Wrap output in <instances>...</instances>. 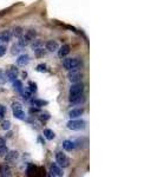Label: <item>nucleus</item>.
Segmentation results:
<instances>
[{"label":"nucleus","instance_id":"1","mask_svg":"<svg viewBox=\"0 0 157 177\" xmlns=\"http://www.w3.org/2000/svg\"><path fill=\"white\" fill-rule=\"evenodd\" d=\"M63 66L67 71L71 70H79L82 66V62L78 58H63Z\"/></svg>","mask_w":157,"mask_h":177},{"label":"nucleus","instance_id":"2","mask_svg":"<svg viewBox=\"0 0 157 177\" xmlns=\"http://www.w3.org/2000/svg\"><path fill=\"white\" fill-rule=\"evenodd\" d=\"M66 127H67V129H70V130H82V129L85 127V122L76 118V119L69 120L67 124H66Z\"/></svg>","mask_w":157,"mask_h":177},{"label":"nucleus","instance_id":"3","mask_svg":"<svg viewBox=\"0 0 157 177\" xmlns=\"http://www.w3.org/2000/svg\"><path fill=\"white\" fill-rule=\"evenodd\" d=\"M56 162L62 168H67L70 165V161H69L67 156L65 155V154H63L62 151H58L57 154H56Z\"/></svg>","mask_w":157,"mask_h":177},{"label":"nucleus","instance_id":"4","mask_svg":"<svg viewBox=\"0 0 157 177\" xmlns=\"http://www.w3.org/2000/svg\"><path fill=\"white\" fill-rule=\"evenodd\" d=\"M84 92V85L82 83H73L72 86L70 87V91H69V97L70 96H77Z\"/></svg>","mask_w":157,"mask_h":177},{"label":"nucleus","instance_id":"5","mask_svg":"<svg viewBox=\"0 0 157 177\" xmlns=\"http://www.w3.org/2000/svg\"><path fill=\"white\" fill-rule=\"evenodd\" d=\"M67 78L71 83H79L83 79V74H82V72H79V70H71L69 71Z\"/></svg>","mask_w":157,"mask_h":177},{"label":"nucleus","instance_id":"6","mask_svg":"<svg viewBox=\"0 0 157 177\" xmlns=\"http://www.w3.org/2000/svg\"><path fill=\"white\" fill-rule=\"evenodd\" d=\"M69 100L73 105H80V104H83L85 102V97H84L83 93H80V95H77V96H70Z\"/></svg>","mask_w":157,"mask_h":177},{"label":"nucleus","instance_id":"7","mask_svg":"<svg viewBox=\"0 0 157 177\" xmlns=\"http://www.w3.org/2000/svg\"><path fill=\"white\" fill-rule=\"evenodd\" d=\"M50 172H51V176L60 177V176H63V175H64V174H63V171H62V169H60V167L58 165L57 163H53V164H51Z\"/></svg>","mask_w":157,"mask_h":177},{"label":"nucleus","instance_id":"8","mask_svg":"<svg viewBox=\"0 0 157 177\" xmlns=\"http://www.w3.org/2000/svg\"><path fill=\"white\" fill-rule=\"evenodd\" d=\"M5 157V161L7 163H11V162H14L15 159L19 157V152L18 151H15V150H12V151H10L8 150L7 154L4 156Z\"/></svg>","mask_w":157,"mask_h":177},{"label":"nucleus","instance_id":"9","mask_svg":"<svg viewBox=\"0 0 157 177\" xmlns=\"http://www.w3.org/2000/svg\"><path fill=\"white\" fill-rule=\"evenodd\" d=\"M84 113V109L82 107H77V109H72L71 111L69 112V117L71 119H76V118H79Z\"/></svg>","mask_w":157,"mask_h":177},{"label":"nucleus","instance_id":"10","mask_svg":"<svg viewBox=\"0 0 157 177\" xmlns=\"http://www.w3.org/2000/svg\"><path fill=\"white\" fill-rule=\"evenodd\" d=\"M5 74H6L7 80H15V79H17V76H18V70L12 66L11 69H8V70L5 72Z\"/></svg>","mask_w":157,"mask_h":177},{"label":"nucleus","instance_id":"11","mask_svg":"<svg viewBox=\"0 0 157 177\" xmlns=\"http://www.w3.org/2000/svg\"><path fill=\"white\" fill-rule=\"evenodd\" d=\"M57 51H58V57L63 59V58H65V57L70 53V46H69L67 44H64V45H63L60 49H58Z\"/></svg>","mask_w":157,"mask_h":177},{"label":"nucleus","instance_id":"12","mask_svg":"<svg viewBox=\"0 0 157 177\" xmlns=\"http://www.w3.org/2000/svg\"><path fill=\"white\" fill-rule=\"evenodd\" d=\"M45 47L50 52H54V51H57L59 49V45H58L57 40H49V42L45 44Z\"/></svg>","mask_w":157,"mask_h":177},{"label":"nucleus","instance_id":"13","mask_svg":"<svg viewBox=\"0 0 157 177\" xmlns=\"http://www.w3.org/2000/svg\"><path fill=\"white\" fill-rule=\"evenodd\" d=\"M30 63V56L29 54H20L17 59V64L19 66H26Z\"/></svg>","mask_w":157,"mask_h":177},{"label":"nucleus","instance_id":"14","mask_svg":"<svg viewBox=\"0 0 157 177\" xmlns=\"http://www.w3.org/2000/svg\"><path fill=\"white\" fill-rule=\"evenodd\" d=\"M11 38H12V32L11 31H2L1 33H0V42H8L11 40Z\"/></svg>","mask_w":157,"mask_h":177},{"label":"nucleus","instance_id":"15","mask_svg":"<svg viewBox=\"0 0 157 177\" xmlns=\"http://www.w3.org/2000/svg\"><path fill=\"white\" fill-rule=\"evenodd\" d=\"M12 175V170L10 167L7 165H2V167H0V176L2 177H6V176H11Z\"/></svg>","mask_w":157,"mask_h":177},{"label":"nucleus","instance_id":"16","mask_svg":"<svg viewBox=\"0 0 157 177\" xmlns=\"http://www.w3.org/2000/svg\"><path fill=\"white\" fill-rule=\"evenodd\" d=\"M74 148H76L74 142H72V141L63 142V149H64L65 151H72V150H74Z\"/></svg>","mask_w":157,"mask_h":177},{"label":"nucleus","instance_id":"17","mask_svg":"<svg viewBox=\"0 0 157 177\" xmlns=\"http://www.w3.org/2000/svg\"><path fill=\"white\" fill-rule=\"evenodd\" d=\"M13 116H14V118H17V119H22V120L26 119V115H25V112L22 111V109L13 110Z\"/></svg>","mask_w":157,"mask_h":177},{"label":"nucleus","instance_id":"18","mask_svg":"<svg viewBox=\"0 0 157 177\" xmlns=\"http://www.w3.org/2000/svg\"><path fill=\"white\" fill-rule=\"evenodd\" d=\"M29 42H32V40H34L37 37V32L36 30H29L26 33H25V35H24Z\"/></svg>","mask_w":157,"mask_h":177},{"label":"nucleus","instance_id":"19","mask_svg":"<svg viewBox=\"0 0 157 177\" xmlns=\"http://www.w3.org/2000/svg\"><path fill=\"white\" fill-rule=\"evenodd\" d=\"M44 136H45L46 139L52 141V139L56 137V134H54L53 130H51V129H44Z\"/></svg>","mask_w":157,"mask_h":177},{"label":"nucleus","instance_id":"20","mask_svg":"<svg viewBox=\"0 0 157 177\" xmlns=\"http://www.w3.org/2000/svg\"><path fill=\"white\" fill-rule=\"evenodd\" d=\"M32 104L40 109V107H43V106L47 105L49 103H47L46 100H43V99H33V100H32Z\"/></svg>","mask_w":157,"mask_h":177},{"label":"nucleus","instance_id":"21","mask_svg":"<svg viewBox=\"0 0 157 177\" xmlns=\"http://www.w3.org/2000/svg\"><path fill=\"white\" fill-rule=\"evenodd\" d=\"M32 45H31V47H32V50L34 51V50L37 49H40V47H43L44 46V42H42V40H38V39H34V40H32Z\"/></svg>","mask_w":157,"mask_h":177},{"label":"nucleus","instance_id":"22","mask_svg":"<svg viewBox=\"0 0 157 177\" xmlns=\"http://www.w3.org/2000/svg\"><path fill=\"white\" fill-rule=\"evenodd\" d=\"M24 34V31H22V27H14L13 28V32H12V35H14V37H17V38H19V37H22V35Z\"/></svg>","mask_w":157,"mask_h":177},{"label":"nucleus","instance_id":"23","mask_svg":"<svg viewBox=\"0 0 157 177\" xmlns=\"http://www.w3.org/2000/svg\"><path fill=\"white\" fill-rule=\"evenodd\" d=\"M18 39H19V40H18V44H19L22 47H25V46H27V45L30 44V42L27 40V39H26V38H25V37H24V35L19 37Z\"/></svg>","mask_w":157,"mask_h":177},{"label":"nucleus","instance_id":"24","mask_svg":"<svg viewBox=\"0 0 157 177\" xmlns=\"http://www.w3.org/2000/svg\"><path fill=\"white\" fill-rule=\"evenodd\" d=\"M22 50H24V47H22L19 44H15V45L12 46V53L13 54H19L20 52H22Z\"/></svg>","mask_w":157,"mask_h":177},{"label":"nucleus","instance_id":"25","mask_svg":"<svg viewBox=\"0 0 157 177\" xmlns=\"http://www.w3.org/2000/svg\"><path fill=\"white\" fill-rule=\"evenodd\" d=\"M13 86H14V89L17 91H20V92L22 91V83L20 80H18V79L13 80Z\"/></svg>","mask_w":157,"mask_h":177},{"label":"nucleus","instance_id":"26","mask_svg":"<svg viewBox=\"0 0 157 177\" xmlns=\"http://www.w3.org/2000/svg\"><path fill=\"white\" fill-rule=\"evenodd\" d=\"M34 54H36L38 58H40V57H44L45 54H46V51H45L43 47H40V49L34 50Z\"/></svg>","mask_w":157,"mask_h":177},{"label":"nucleus","instance_id":"27","mask_svg":"<svg viewBox=\"0 0 157 177\" xmlns=\"http://www.w3.org/2000/svg\"><path fill=\"white\" fill-rule=\"evenodd\" d=\"M8 151V148L6 147V144H4V145H0V158H2L4 156L7 154Z\"/></svg>","mask_w":157,"mask_h":177},{"label":"nucleus","instance_id":"28","mask_svg":"<svg viewBox=\"0 0 157 177\" xmlns=\"http://www.w3.org/2000/svg\"><path fill=\"white\" fill-rule=\"evenodd\" d=\"M36 70L38 72H47V66H46V64H39V65H37Z\"/></svg>","mask_w":157,"mask_h":177},{"label":"nucleus","instance_id":"29","mask_svg":"<svg viewBox=\"0 0 157 177\" xmlns=\"http://www.w3.org/2000/svg\"><path fill=\"white\" fill-rule=\"evenodd\" d=\"M7 82V78H6V74L4 71L0 70V85H4L5 83Z\"/></svg>","mask_w":157,"mask_h":177},{"label":"nucleus","instance_id":"30","mask_svg":"<svg viewBox=\"0 0 157 177\" xmlns=\"http://www.w3.org/2000/svg\"><path fill=\"white\" fill-rule=\"evenodd\" d=\"M1 129L2 130H10L11 129V122L10 120H4L1 123Z\"/></svg>","mask_w":157,"mask_h":177},{"label":"nucleus","instance_id":"31","mask_svg":"<svg viewBox=\"0 0 157 177\" xmlns=\"http://www.w3.org/2000/svg\"><path fill=\"white\" fill-rule=\"evenodd\" d=\"M29 90L32 93L33 92H37V84L36 83H33V82H29Z\"/></svg>","mask_w":157,"mask_h":177},{"label":"nucleus","instance_id":"32","mask_svg":"<svg viewBox=\"0 0 157 177\" xmlns=\"http://www.w3.org/2000/svg\"><path fill=\"white\" fill-rule=\"evenodd\" d=\"M0 115H1L2 117H5V116L7 115V109H6V106L2 105V104H0Z\"/></svg>","mask_w":157,"mask_h":177},{"label":"nucleus","instance_id":"33","mask_svg":"<svg viewBox=\"0 0 157 177\" xmlns=\"http://www.w3.org/2000/svg\"><path fill=\"white\" fill-rule=\"evenodd\" d=\"M31 93H32V92L30 91H27V90H26V91H22V98L24 99H26V100H27V99H30V97H31Z\"/></svg>","mask_w":157,"mask_h":177},{"label":"nucleus","instance_id":"34","mask_svg":"<svg viewBox=\"0 0 157 177\" xmlns=\"http://www.w3.org/2000/svg\"><path fill=\"white\" fill-rule=\"evenodd\" d=\"M6 46L5 45H0V57L5 56L6 54Z\"/></svg>","mask_w":157,"mask_h":177},{"label":"nucleus","instance_id":"35","mask_svg":"<svg viewBox=\"0 0 157 177\" xmlns=\"http://www.w3.org/2000/svg\"><path fill=\"white\" fill-rule=\"evenodd\" d=\"M12 109L13 110H19V109H22V104L18 103V102H14V103H12Z\"/></svg>","mask_w":157,"mask_h":177},{"label":"nucleus","instance_id":"36","mask_svg":"<svg viewBox=\"0 0 157 177\" xmlns=\"http://www.w3.org/2000/svg\"><path fill=\"white\" fill-rule=\"evenodd\" d=\"M39 112V107H31V109H30V113H32V115H33V113H38Z\"/></svg>","mask_w":157,"mask_h":177},{"label":"nucleus","instance_id":"37","mask_svg":"<svg viewBox=\"0 0 157 177\" xmlns=\"http://www.w3.org/2000/svg\"><path fill=\"white\" fill-rule=\"evenodd\" d=\"M50 118V116L46 113V115H40V119L42 120H46V119H49Z\"/></svg>","mask_w":157,"mask_h":177},{"label":"nucleus","instance_id":"38","mask_svg":"<svg viewBox=\"0 0 157 177\" xmlns=\"http://www.w3.org/2000/svg\"><path fill=\"white\" fill-rule=\"evenodd\" d=\"M4 144H6V141H5V138L0 137V145H4Z\"/></svg>","mask_w":157,"mask_h":177},{"label":"nucleus","instance_id":"39","mask_svg":"<svg viewBox=\"0 0 157 177\" xmlns=\"http://www.w3.org/2000/svg\"><path fill=\"white\" fill-rule=\"evenodd\" d=\"M2 118H4V117H2V116H1V115H0V120L2 119Z\"/></svg>","mask_w":157,"mask_h":177}]
</instances>
